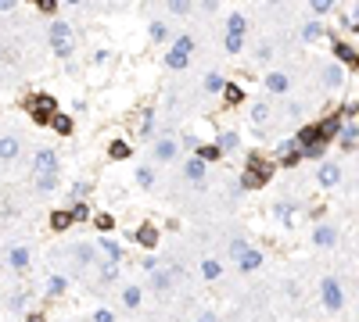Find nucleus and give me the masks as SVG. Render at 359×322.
<instances>
[{
  "label": "nucleus",
  "instance_id": "nucleus-1",
  "mask_svg": "<svg viewBox=\"0 0 359 322\" xmlns=\"http://www.w3.org/2000/svg\"><path fill=\"white\" fill-rule=\"evenodd\" d=\"M273 175V165L262 154H248V165L241 172V190H262Z\"/></svg>",
  "mask_w": 359,
  "mask_h": 322
},
{
  "label": "nucleus",
  "instance_id": "nucleus-2",
  "mask_svg": "<svg viewBox=\"0 0 359 322\" xmlns=\"http://www.w3.org/2000/svg\"><path fill=\"white\" fill-rule=\"evenodd\" d=\"M194 47H198V40L191 36V32L176 36V40H173V47H169V54H165V69L183 72L187 64H191V58H194Z\"/></svg>",
  "mask_w": 359,
  "mask_h": 322
},
{
  "label": "nucleus",
  "instance_id": "nucleus-3",
  "mask_svg": "<svg viewBox=\"0 0 359 322\" xmlns=\"http://www.w3.org/2000/svg\"><path fill=\"white\" fill-rule=\"evenodd\" d=\"M47 40H51V51H54L58 58H72V51H76V32H72L69 22L54 18L51 29H47Z\"/></svg>",
  "mask_w": 359,
  "mask_h": 322
},
{
  "label": "nucleus",
  "instance_id": "nucleus-4",
  "mask_svg": "<svg viewBox=\"0 0 359 322\" xmlns=\"http://www.w3.org/2000/svg\"><path fill=\"white\" fill-rule=\"evenodd\" d=\"M25 111H29V119H33L36 125L51 129V119L58 115V97H51V93H33L25 101Z\"/></svg>",
  "mask_w": 359,
  "mask_h": 322
},
{
  "label": "nucleus",
  "instance_id": "nucleus-5",
  "mask_svg": "<svg viewBox=\"0 0 359 322\" xmlns=\"http://www.w3.org/2000/svg\"><path fill=\"white\" fill-rule=\"evenodd\" d=\"M180 151H183V143H180V136L169 129V133H162L159 140L151 143V158L159 161V165H173V161L180 158Z\"/></svg>",
  "mask_w": 359,
  "mask_h": 322
},
{
  "label": "nucleus",
  "instance_id": "nucleus-6",
  "mask_svg": "<svg viewBox=\"0 0 359 322\" xmlns=\"http://www.w3.org/2000/svg\"><path fill=\"white\" fill-rule=\"evenodd\" d=\"M320 304L327 312H341V308H345V286H341V280H334V276H323L320 280Z\"/></svg>",
  "mask_w": 359,
  "mask_h": 322
},
{
  "label": "nucleus",
  "instance_id": "nucleus-7",
  "mask_svg": "<svg viewBox=\"0 0 359 322\" xmlns=\"http://www.w3.org/2000/svg\"><path fill=\"white\" fill-rule=\"evenodd\" d=\"M341 175H345V172H341L338 161H320V165H316V175H313V183H316L320 190H334V186L341 183Z\"/></svg>",
  "mask_w": 359,
  "mask_h": 322
},
{
  "label": "nucleus",
  "instance_id": "nucleus-8",
  "mask_svg": "<svg viewBox=\"0 0 359 322\" xmlns=\"http://www.w3.org/2000/svg\"><path fill=\"white\" fill-rule=\"evenodd\" d=\"M345 79H349V69H345V64H341L338 58L327 61L323 72H320V83H323L327 90H341V86H345Z\"/></svg>",
  "mask_w": 359,
  "mask_h": 322
},
{
  "label": "nucleus",
  "instance_id": "nucleus-9",
  "mask_svg": "<svg viewBox=\"0 0 359 322\" xmlns=\"http://www.w3.org/2000/svg\"><path fill=\"white\" fill-rule=\"evenodd\" d=\"M277 158H280V165H284V169H294L299 161H305V158H302V143H299V136L277 143Z\"/></svg>",
  "mask_w": 359,
  "mask_h": 322
},
{
  "label": "nucleus",
  "instance_id": "nucleus-10",
  "mask_svg": "<svg viewBox=\"0 0 359 322\" xmlns=\"http://www.w3.org/2000/svg\"><path fill=\"white\" fill-rule=\"evenodd\" d=\"M61 169V158L54 147H40L33 154V175H43V172H58Z\"/></svg>",
  "mask_w": 359,
  "mask_h": 322
},
{
  "label": "nucleus",
  "instance_id": "nucleus-11",
  "mask_svg": "<svg viewBox=\"0 0 359 322\" xmlns=\"http://www.w3.org/2000/svg\"><path fill=\"white\" fill-rule=\"evenodd\" d=\"M331 54L345 64V69L352 72V69H359V51L349 43V40H331Z\"/></svg>",
  "mask_w": 359,
  "mask_h": 322
},
{
  "label": "nucleus",
  "instance_id": "nucleus-12",
  "mask_svg": "<svg viewBox=\"0 0 359 322\" xmlns=\"http://www.w3.org/2000/svg\"><path fill=\"white\" fill-rule=\"evenodd\" d=\"M205 169H209V161H201L198 154L187 158L183 161V179L191 183V186H205Z\"/></svg>",
  "mask_w": 359,
  "mask_h": 322
},
{
  "label": "nucleus",
  "instance_id": "nucleus-13",
  "mask_svg": "<svg viewBox=\"0 0 359 322\" xmlns=\"http://www.w3.org/2000/svg\"><path fill=\"white\" fill-rule=\"evenodd\" d=\"M338 240H341L338 225H331V222H316V225H313V244H316V247L327 251V247H334Z\"/></svg>",
  "mask_w": 359,
  "mask_h": 322
},
{
  "label": "nucleus",
  "instance_id": "nucleus-14",
  "mask_svg": "<svg viewBox=\"0 0 359 322\" xmlns=\"http://www.w3.org/2000/svg\"><path fill=\"white\" fill-rule=\"evenodd\" d=\"M288 90H291V75L284 69H270L266 72V93L270 97H284Z\"/></svg>",
  "mask_w": 359,
  "mask_h": 322
},
{
  "label": "nucleus",
  "instance_id": "nucleus-15",
  "mask_svg": "<svg viewBox=\"0 0 359 322\" xmlns=\"http://www.w3.org/2000/svg\"><path fill=\"white\" fill-rule=\"evenodd\" d=\"M173 280H176V269L173 265H159V269H154L151 272V290H154V294H169V290H173Z\"/></svg>",
  "mask_w": 359,
  "mask_h": 322
},
{
  "label": "nucleus",
  "instance_id": "nucleus-16",
  "mask_svg": "<svg viewBox=\"0 0 359 322\" xmlns=\"http://www.w3.org/2000/svg\"><path fill=\"white\" fill-rule=\"evenodd\" d=\"M338 147H341V154L359 151V122H345V129H341V136H338Z\"/></svg>",
  "mask_w": 359,
  "mask_h": 322
},
{
  "label": "nucleus",
  "instance_id": "nucleus-17",
  "mask_svg": "<svg viewBox=\"0 0 359 322\" xmlns=\"http://www.w3.org/2000/svg\"><path fill=\"white\" fill-rule=\"evenodd\" d=\"M299 36H302V43H316V40H327L331 32L323 29V22H320V18H309V22L299 29Z\"/></svg>",
  "mask_w": 359,
  "mask_h": 322
},
{
  "label": "nucleus",
  "instance_id": "nucleus-18",
  "mask_svg": "<svg viewBox=\"0 0 359 322\" xmlns=\"http://www.w3.org/2000/svg\"><path fill=\"white\" fill-rule=\"evenodd\" d=\"M262 262H266V258H262V251H259V247H248V251H244L233 265H238L241 272H259V269H262Z\"/></svg>",
  "mask_w": 359,
  "mask_h": 322
},
{
  "label": "nucleus",
  "instance_id": "nucleus-19",
  "mask_svg": "<svg viewBox=\"0 0 359 322\" xmlns=\"http://www.w3.org/2000/svg\"><path fill=\"white\" fill-rule=\"evenodd\" d=\"M133 240L144 251H154V244H159V230H154L151 222H144V225H137V230H133Z\"/></svg>",
  "mask_w": 359,
  "mask_h": 322
},
{
  "label": "nucleus",
  "instance_id": "nucleus-20",
  "mask_svg": "<svg viewBox=\"0 0 359 322\" xmlns=\"http://www.w3.org/2000/svg\"><path fill=\"white\" fill-rule=\"evenodd\" d=\"M22 154V140L11 133H0V161H14Z\"/></svg>",
  "mask_w": 359,
  "mask_h": 322
},
{
  "label": "nucleus",
  "instance_id": "nucleus-21",
  "mask_svg": "<svg viewBox=\"0 0 359 322\" xmlns=\"http://www.w3.org/2000/svg\"><path fill=\"white\" fill-rule=\"evenodd\" d=\"M29 262H33V258H29V247L14 244V247L8 251V265H11L14 272H29Z\"/></svg>",
  "mask_w": 359,
  "mask_h": 322
},
{
  "label": "nucleus",
  "instance_id": "nucleus-22",
  "mask_svg": "<svg viewBox=\"0 0 359 322\" xmlns=\"http://www.w3.org/2000/svg\"><path fill=\"white\" fill-rule=\"evenodd\" d=\"M216 143L223 147V154H238V151H241V133H233V129H223V133L216 136Z\"/></svg>",
  "mask_w": 359,
  "mask_h": 322
},
{
  "label": "nucleus",
  "instance_id": "nucleus-23",
  "mask_svg": "<svg viewBox=\"0 0 359 322\" xmlns=\"http://www.w3.org/2000/svg\"><path fill=\"white\" fill-rule=\"evenodd\" d=\"M244 32H248V18L241 11H230V18H227V36H241L244 40Z\"/></svg>",
  "mask_w": 359,
  "mask_h": 322
},
{
  "label": "nucleus",
  "instance_id": "nucleus-24",
  "mask_svg": "<svg viewBox=\"0 0 359 322\" xmlns=\"http://www.w3.org/2000/svg\"><path fill=\"white\" fill-rule=\"evenodd\" d=\"M76 222V215H72V208H58V212L51 215V230L54 233H65L69 230V225Z\"/></svg>",
  "mask_w": 359,
  "mask_h": 322
},
{
  "label": "nucleus",
  "instance_id": "nucleus-25",
  "mask_svg": "<svg viewBox=\"0 0 359 322\" xmlns=\"http://www.w3.org/2000/svg\"><path fill=\"white\" fill-rule=\"evenodd\" d=\"M194 154H198L201 161H209V165H216V161H223V158H227L220 143H201V147H198Z\"/></svg>",
  "mask_w": 359,
  "mask_h": 322
},
{
  "label": "nucleus",
  "instance_id": "nucleus-26",
  "mask_svg": "<svg viewBox=\"0 0 359 322\" xmlns=\"http://www.w3.org/2000/svg\"><path fill=\"white\" fill-rule=\"evenodd\" d=\"M122 304H126V308H140V304H144V290H140L137 283L122 286Z\"/></svg>",
  "mask_w": 359,
  "mask_h": 322
},
{
  "label": "nucleus",
  "instance_id": "nucleus-27",
  "mask_svg": "<svg viewBox=\"0 0 359 322\" xmlns=\"http://www.w3.org/2000/svg\"><path fill=\"white\" fill-rule=\"evenodd\" d=\"M294 208H299L294 201H277V204H273V219H277V222H284V225H291Z\"/></svg>",
  "mask_w": 359,
  "mask_h": 322
},
{
  "label": "nucleus",
  "instance_id": "nucleus-28",
  "mask_svg": "<svg viewBox=\"0 0 359 322\" xmlns=\"http://www.w3.org/2000/svg\"><path fill=\"white\" fill-rule=\"evenodd\" d=\"M148 36H151L154 43H169V40H176L173 32H169V25H165V22H159V18H154V22L148 25Z\"/></svg>",
  "mask_w": 359,
  "mask_h": 322
},
{
  "label": "nucleus",
  "instance_id": "nucleus-29",
  "mask_svg": "<svg viewBox=\"0 0 359 322\" xmlns=\"http://www.w3.org/2000/svg\"><path fill=\"white\" fill-rule=\"evenodd\" d=\"M323 154H327V140H320V136L302 147V158H305V161H323Z\"/></svg>",
  "mask_w": 359,
  "mask_h": 322
},
{
  "label": "nucleus",
  "instance_id": "nucleus-30",
  "mask_svg": "<svg viewBox=\"0 0 359 322\" xmlns=\"http://www.w3.org/2000/svg\"><path fill=\"white\" fill-rule=\"evenodd\" d=\"M97 247H101L108 258H115V262H122V244H119L115 236H108V233H104V236L97 240Z\"/></svg>",
  "mask_w": 359,
  "mask_h": 322
},
{
  "label": "nucleus",
  "instance_id": "nucleus-31",
  "mask_svg": "<svg viewBox=\"0 0 359 322\" xmlns=\"http://www.w3.org/2000/svg\"><path fill=\"white\" fill-rule=\"evenodd\" d=\"M51 129H54L58 136H72V133H76V122H72L69 115H61V111H58V115L51 119Z\"/></svg>",
  "mask_w": 359,
  "mask_h": 322
},
{
  "label": "nucleus",
  "instance_id": "nucleus-32",
  "mask_svg": "<svg viewBox=\"0 0 359 322\" xmlns=\"http://www.w3.org/2000/svg\"><path fill=\"white\" fill-rule=\"evenodd\" d=\"M223 276V262H216V258H205V262H201V280H220Z\"/></svg>",
  "mask_w": 359,
  "mask_h": 322
},
{
  "label": "nucleus",
  "instance_id": "nucleus-33",
  "mask_svg": "<svg viewBox=\"0 0 359 322\" xmlns=\"http://www.w3.org/2000/svg\"><path fill=\"white\" fill-rule=\"evenodd\" d=\"M33 183H36V193H51V190H58V172L33 175Z\"/></svg>",
  "mask_w": 359,
  "mask_h": 322
},
{
  "label": "nucleus",
  "instance_id": "nucleus-34",
  "mask_svg": "<svg viewBox=\"0 0 359 322\" xmlns=\"http://www.w3.org/2000/svg\"><path fill=\"white\" fill-rule=\"evenodd\" d=\"M223 101H227L230 108H238V104H244V90H241L238 83H227V86H223Z\"/></svg>",
  "mask_w": 359,
  "mask_h": 322
},
{
  "label": "nucleus",
  "instance_id": "nucleus-35",
  "mask_svg": "<svg viewBox=\"0 0 359 322\" xmlns=\"http://www.w3.org/2000/svg\"><path fill=\"white\" fill-rule=\"evenodd\" d=\"M108 158H112V161H126L130 158V143L126 140H112V143H108Z\"/></svg>",
  "mask_w": 359,
  "mask_h": 322
},
{
  "label": "nucleus",
  "instance_id": "nucleus-36",
  "mask_svg": "<svg viewBox=\"0 0 359 322\" xmlns=\"http://www.w3.org/2000/svg\"><path fill=\"white\" fill-rule=\"evenodd\" d=\"M65 290H69V280L65 276H51V280H47V297H61V294H65Z\"/></svg>",
  "mask_w": 359,
  "mask_h": 322
},
{
  "label": "nucleus",
  "instance_id": "nucleus-37",
  "mask_svg": "<svg viewBox=\"0 0 359 322\" xmlns=\"http://www.w3.org/2000/svg\"><path fill=\"white\" fill-rule=\"evenodd\" d=\"M338 8V0H309V11H313V18H323V14H331Z\"/></svg>",
  "mask_w": 359,
  "mask_h": 322
},
{
  "label": "nucleus",
  "instance_id": "nucleus-38",
  "mask_svg": "<svg viewBox=\"0 0 359 322\" xmlns=\"http://www.w3.org/2000/svg\"><path fill=\"white\" fill-rule=\"evenodd\" d=\"M97 269H101V283H115V276H119V262H115V258L101 262Z\"/></svg>",
  "mask_w": 359,
  "mask_h": 322
},
{
  "label": "nucleus",
  "instance_id": "nucleus-39",
  "mask_svg": "<svg viewBox=\"0 0 359 322\" xmlns=\"http://www.w3.org/2000/svg\"><path fill=\"white\" fill-rule=\"evenodd\" d=\"M165 4H169V11H173L176 18H187V14L194 11V0H165Z\"/></svg>",
  "mask_w": 359,
  "mask_h": 322
},
{
  "label": "nucleus",
  "instance_id": "nucleus-40",
  "mask_svg": "<svg viewBox=\"0 0 359 322\" xmlns=\"http://www.w3.org/2000/svg\"><path fill=\"white\" fill-rule=\"evenodd\" d=\"M137 133L144 136V140H154V111H144V119H140Z\"/></svg>",
  "mask_w": 359,
  "mask_h": 322
},
{
  "label": "nucleus",
  "instance_id": "nucleus-41",
  "mask_svg": "<svg viewBox=\"0 0 359 322\" xmlns=\"http://www.w3.org/2000/svg\"><path fill=\"white\" fill-rule=\"evenodd\" d=\"M133 179H137V186H140V190H151V186H154V169L140 165V169H137V175H133Z\"/></svg>",
  "mask_w": 359,
  "mask_h": 322
},
{
  "label": "nucleus",
  "instance_id": "nucleus-42",
  "mask_svg": "<svg viewBox=\"0 0 359 322\" xmlns=\"http://www.w3.org/2000/svg\"><path fill=\"white\" fill-rule=\"evenodd\" d=\"M223 86H227V79H223L220 72H209V75H205V93H220V97H223Z\"/></svg>",
  "mask_w": 359,
  "mask_h": 322
},
{
  "label": "nucleus",
  "instance_id": "nucleus-43",
  "mask_svg": "<svg viewBox=\"0 0 359 322\" xmlns=\"http://www.w3.org/2000/svg\"><path fill=\"white\" fill-rule=\"evenodd\" d=\"M252 122H255V129L270 122V104H266V101H259V104H252Z\"/></svg>",
  "mask_w": 359,
  "mask_h": 322
},
{
  "label": "nucleus",
  "instance_id": "nucleus-44",
  "mask_svg": "<svg viewBox=\"0 0 359 322\" xmlns=\"http://www.w3.org/2000/svg\"><path fill=\"white\" fill-rule=\"evenodd\" d=\"M72 254H76V262H80V265H93V258H97V251H93L90 244H80Z\"/></svg>",
  "mask_w": 359,
  "mask_h": 322
},
{
  "label": "nucleus",
  "instance_id": "nucleus-45",
  "mask_svg": "<svg viewBox=\"0 0 359 322\" xmlns=\"http://www.w3.org/2000/svg\"><path fill=\"white\" fill-rule=\"evenodd\" d=\"M72 215H76V222H86L90 219V204L86 201H72Z\"/></svg>",
  "mask_w": 359,
  "mask_h": 322
},
{
  "label": "nucleus",
  "instance_id": "nucleus-46",
  "mask_svg": "<svg viewBox=\"0 0 359 322\" xmlns=\"http://www.w3.org/2000/svg\"><path fill=\"white\" fill-rule=\"evenodd\" d=\"M86 193H90V183H86V179H80V183H72V201H83V197H86Z\"/></svg>",
  "mask_w": 359,
  "mask_h": 322
},
{
  "label": "nucleus",
  "instance_id": "nucleus-47",
  "mask_svg": "<svg viewBox=\"0 0 359 322\" xmlns=\"http://www.w3.org/2000/svg\"><path fill=\"white\" fill-rule=\"evenodd\" d=\"M244 251H248V240H230V258H233V262H238Z\"/></svg>",
  "mask_w": 359,
  "mask_h": 322
},
{
  "label": "nucleus",
  "instance_id": "nucleus-48",
  "mask_svg": "<svg viewBox=\"0 0 359 322\" xmlns=\"http://www.w3.org/2000/svg\"><path fill=\"white\" fill-rule=\"evenodd\" d=\"M36 11L40 14H58V0H36Z\"/></svg>",
  "mask_w": 359,
  "mask_h": 322
},
{
  "label": "nucleus",
  "instance_id": "nucleus-49",
  "mask_svg": "<svg viewBox=\"0 0 359 322\" xmlns=\"http://www.w3.org/2000/svg\"><path fill=\"white\" fill-rule=\"evenodd\" d=\"M93 225H97L101 233H108V230L115 225V219H112V215H97V219H93Z\"/></svg>",
  "mask_w": 359,
  "mask_h": 322
},
{
  "label": "nucleus",
  "instance_id": "nucleus-50",
  "mask_svg": "<svg viewBox=\"0 0 359 322\" xmlns=\"http://www.w3.org/2000/svg\"><path fill=\"white\" fill-rule=\"evenodd\" d=\"M8 308H11V312H25V294H11Z\"/></svg>",
  "mask_w": 359,
  "mask_h": 322
},
{
  "label": "nucleus",
  "instance_id": "nucleus-51",
  "mask_svg": "<svg viewBox=\"0 0 359 322\" xmlns=\"http://www.w3.org/2000/svg\"><path fill=\"white\" fill-rule=\"evenodd\" d=\"M140 269H144V272H148V276H151V272H154V269H159V258H154V254H148V258H144V262H140Z\"/></svg>",
  "mask_w": 359,
  "mask_h": 322
},
{
  "label": "nucleus",
  "instance_id": "nucleus-52",
  "mask_svg": "<svg viewBox=\"0 0 359 322\" xmlns=\"http://www.w3.org/2000/svg\"><path fill=\"white\" fill-rule=\"evenodd\" d=\"M93 322H115V315L108 308H97V312H93Z\"/></svg>",
  "mask_w": 359,
  "mask_h": 322
},
{
  "label": "nucleus",
  "instance_id": "nucleus-53",
  "mask_svg": "<svg viewBox=\"0 0 359 322\" xmlns=\"http://www.w3.org/2000/svg\"><path fill=\"white\" fill-rule=\"evenodd\" d=\"M180 143H183V147H187V151H198V147H201V143H198V140H194L191 133H187V136H180Z\"/></svg>",
  "mask_w": 359,
  "mask_h": 322
},
{
  "label": "nucleus",
  "instance_id": "nucleus-54",
  "mask_svg": "<svg viewBox=\"0 0 359 322\" xmlns=\"http://www.w3.org/2000/svg\"><path fill=\"white\" fill-rule=\"evenodd\" d=\"M270 54H273V47L262 43V47H259V61H270Z\"/></svg>",
  "mask_w": 359,
  "mask_h": 322
},
{
  "label": "nucleus",
  "instance_id": "nucleus-55",
  "mask_svg": "<svg viewBox=\"0 0 359 322\" xmlns=\"http://www.w3.org/2000/svg\"><path fill=\"white\" fill-rule=\"evenodd\" d=\"M14 4H19V0H0V14H8V11H14Z\"/></svg>",
  "mask_w": 359,
  "mask_h": 322
},
{
  "label": "nucleus",
  "instance_id": "nucleus-56",
  "mask_svg": "<svg viewBox=\"0 0 359 322\" xmlns=\"http://www.w3.org/2000/svg\"><path fill=\"white\" fill-rule=\"evenodd\" d=\"M201 8H205V14H212L216 8H220V0H201Z\"/></svg>",
  "mask_w": 359,
  "mask_h": 322
},
{
  "label": "nucleus",
  "instance_id": "nucleus-57",
  "mask_svg": "<svg viewBox=\"0 0 359 322\" xmlns=\"http://www.w3.org/2000/svg\"><path fill=\"white\" fill-rule=\"evenodd\" d=\"M86 108H90L86 101H76V104H72V111H76V115H86Z\"/></svg>",
  "mask_w": 359,
  "mask_h": 322
},
{
  "label": "nucleus",
  "instance_id": "nucleus-58",
  "mask_svg": "<svg viewBox=\"0 0 359 322\" xmlns=\"http://www.w3.org/2000/svg\"><path fill=\"white\" fill-rule=\"evenodd\" d=\"M25 322H47V319H43V312H29V315H25Z\"/></svg>",
  "mask_w": 359,
  "mask_h": 322
},
{
  "label": "nucleus",
  "instance_id": "nucleus-59",
  "mask_svg": "<svg viewBox=\"0 0 359 322\" xmlns=\"http://www.w3.org/2000/svg\"><path fill=\"white\" fill-rule=\"evenodd\" d=\"M198 322H220V319H216L212 312H201V315H198Z\"/></svg>",
  "mask_w": 359,
  "mask_h": 322
},
{
  "label": "nucleus",
  "instance_id": "nucleus-60",
  "mask_svg": "<svg viewBox=\"0 0 359 322\" xmlns=\"http://www.w3.org/2000/svg\"><path fill=\"white\" fill-rule=\"evenodd\" d=\"M352 29L359 32V4H356V11H352Z\"/></svg>",
  "mask_w": 359,
  "mask_h": 322
},
{
  "label": "nucleus",
  "instance_id": "nucleus-61",
  "mask_svg": "<svg viewBox=\"0 0 359 322\" xmlns=\"http://www.w3.org/2000/svg\"><path fill=\"white\" fill-rule=\"evenodd\" d=\"M65 4H72V8H76V4H83V0H65Z\"/></svg>",
  "mask_w": 359,
  "mask_h": 322
},
{
  "label": "nucleus",
  "instance_id": "nucleus-62",
  "mask_svg": "<svg viewBox=\"0 0 359 322\" xmlns=\"http://www.w3.org/2000/svg\"><path fill=\"white\" fill-rule=\"evenodd\" d=\"M0 58H4V47H0Z\"/></svg>",
  "mask_w": 359,
  "mask_h": 322
},
{
  "label": "nucleus",
  "instance_id": "nucleus-63",
  "mask_svg": "<svg viewBox=\"0 0 359 322\" xmlns=\"http://www.w3.org/2000/svg\"><path fill=\"white\" fill-rule=\"evenodd\" d=\"M356 186H359V175H356Z\"/></svg>",
  "mask_w": 359,
  "mask_h": 322
},
{
  "label": "nucleus",
  "instance_id": "nucleus-64",
  "mask_svg": "<svg viewBox=\"0 0 359 322\" xmlns=\"http://www.w3.org/2000/svg\"><path fill=\"white\" fill-rule=\"evenodd\" d=\"M29 4H36V0H29Z\"/></svg>",
  "mask_w": 359,
  "mask_h": 322
}]
</instances>
